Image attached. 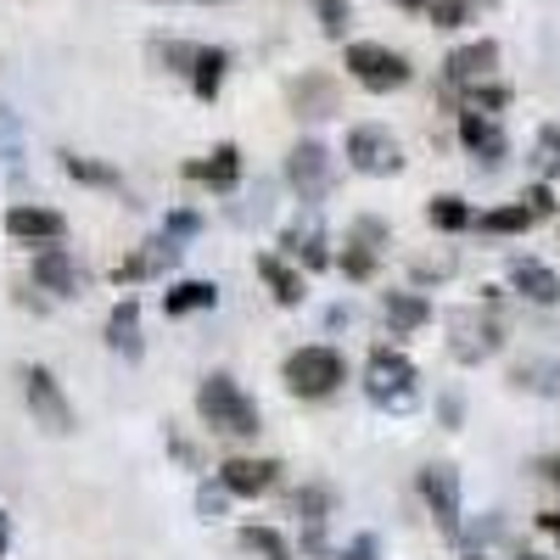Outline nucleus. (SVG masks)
Returning a JSON list of instances; mask_svg holds the SVG:
<instances>
[{"label":"nucleus","mask_w":560,"mask_h":560,"mask_svg":"<svg viewBox=\"0 0 560 560\" xmlns=\"http://www.w3.org/2000/svg\"><path fill=\"white\" fill-rule=\"evenodd\" d=\"M488 7H493V0H488Z\"/></svg>","instance_id":"obj_50"},{"label":"nucleus","mask_w":560,"mask_h":560,"mask_svg":"<svg viewBox=\"0 0 560 560\" xmlns=\"http://www.w3.org/2000/svg\"><path fill=\"white\" fill-rule=\"evenodd\" d=\"M152 57H158L168 73H191V62H197V45H179V39H168V45H152Z\"/></svg>","instance_id":"obj_32"},{"label":"nucleus","mask_w":560,"mask_h":560,"mask_svg":"<svg viewBox=\"0 0 560 560\" xmlns=\"http://www.w3.org/2000/svg\"><path fill=\"white\" fill-rule=\"evenodd\" d=\"M174 258H179V242L158 236V242H147L140 253H129V258L113 269V280H118V287H140V280H158V275H168V269H174Z\"/></svg>","instance_id":"obj_10"},{"label":"nucleus","mask_w":560,"mask_h":560,"mask_svg":"<svg viewBox=\"0 0 560 560\" xmlns=\"http://www.w3.org/2000/svg\"><path fill=\"white\" fill-rule=\"evenodd\" d=\"M197 230H202V219H197L191 208H174V213L163 219V236H168V242H191Z\"/></svg>","instance_id":"obj_34"},{"label":"nucleus","mask_w":560,"mask_h":560,"mask_svg":"<svg viewBox=\"0 0 560 560\" xmlns=\"http://www.w3.org/2000/svg\"><path fill=\"white\" fill-rule=\"evenodd\" d=\"M420 493H427L438 527L448 538H459L465 522H459V477H454V465H427V471H420Z\"/></svg>","instance_id":"obj_8"},{"label":"nucleus","mask_w":560,"mask_h":560,"mask_svg":"<svg viewBox=\"0 0 560 560\" xmlns=\"http://www.w3.org/2000/svg\"><path fill=\"white\" fill-rule=\"evenodd\" d=\"M280 247H287L303 269H325L331 264V253H325V230H319V219H303V224H292L287 236H280Z\"/></svg>","instance_id":"obj_18"},{"label":"nucleus","mask_w":560,"mask_h":560,"mask_svg":"<svg viewBox=\"0 0 560 560\" xmlns=\"http://www.w3.org/2000/svg\"><path fill=\"white\" fill-rule=\"evenodd\" d=\"M443 420H448V427H459V398H454V393L443 398Z\"/></svg>","instance_id":"obj_43"},{"label":"nucleus","mask_w":560,"mask_h":560,"mask_svg":"<svg viewBox=\"0 0 560 560\" xmlns=\"http://www.w3.org/2000/svg\"><path fill=\"white\" fill-rule=\"evenodd\" d=\"M197 415L208 420V432H219V438H258L264 432V409L230 376H208L197 387Z\"/></svg>","instance_id":"obj_1"},{"label":"nucleus","mask_w":560,"mask_h":560,"mask_svg":"<svg viewBox=\"0 0 560 560\" xmlns=\"http://www.w3.org/2000/svg\"><path fill=\"white\" fill-rule=\"evenodd\" d=\"M538 471H544V477H549V482L560 488V454H555V459H544V465H538Z\"/></svg>","instance_id":"obj_44"},{"label":"nucleus","mask_w":560,"mask_h":560,"mask_svg":"<svg viewBox=\"0 0 560 560\" xmlns=\"http://www.w3.org/2000/svg\"><path fill=\"white\" fill-rule=\"evenodd\" d=\"M7 544H12V522H7V510H0V555H7Z\"/></svg>","instance_id":"obj_45"},{"label":"nucleus","mask_w":560,"mask_h":560,"mask_svg":"<svg viewBox=\"0 0 560 560\" xmlns=\"http://www.w3.org/2000/svg\"><path fill=\"white\" fill-rule=\"evenodd\" d=\"M314 12H319V28L331 34V39H348V23H353L348 0H314Z\"/></svg>","instance_id":"obj_31"},{"label":"nucleus","mask_w":560,"mask_h":560,"mask_svg":"<svg viewBox=\"0 0 560 560\" xmlns=\"http://www.w3.org/2000/svg\"><path fill=\"white\" fill-rule=\"evenodd\" d=\"M242 549H247V555H258V560H292L287 538H280L275 527H242Z\"/></svg>","instance_id":"obj_27"},{"label":"nucleus","mask_w":560,"mask_h":560,"mask_svg":"<svg viewBox=\"0 0 560 560\" xmlns=\"http://www.w3.org/2000/svg\"><path fill=\"white\" fill-rule=\"evenodd\" d=\"M348 382V364H342V353L337 348H298L292 359H287V387L298 393V398H325V393H337Z\"/></svg>","instance_id":"obj_2"},{"label":"nucleus","mask_w":560,"mask_h":560,"mask_svg":"<svg viewBox=\"0 0 560 560\" xmlns=\"http://www.w3.org/2000/svg\"><path fill=\"white\" fill-rule=\"evenodd\" d=\"M342 269H348V280H370V275H376V247H348Z\"/></svg>","instance_id":"obj_35"},{"label":"nucleus","mask_w":560,"mask_h":560,"mask_svg":"<svg viewBox=\"0 0 560 560\" xmlns=\"http://www.w3.org/2000/svg\"><path fill=\"white\" fill-rule=\"evenodd\" d=\"M471 224H482L488 236H522V230L538 224V213H533L527 202H516V208H493V213H482V219H471Z\"/></svg>","instance_id":"obj_26"},{"label":"nucleus","mask_w":560,"mask_h":560,"mask_svg":"<svg viewBox=\"0 0 560 560\" xmlns=\"http://www.w3.org/2000/svg\"><path fill=\"white\" fill-rule=\"evenodd\" d=\"M219 303V287L213 280H179L174 292H163V314H202Z\"/></svg>","instance_id":"obj_23"},{"label":"nucleus","mask_w":560,"mask_h":560,"mask_svg":"<svg viewBox=\"0 0 560 560\" xmlns=\"http://www.w3.org/2000/svg\"><path fill=\"white\" fill-rule=\"evenodd\" d=\"M197 7H213V0H197Z\"/></svg>","instance_id":"obj_48"},{"label":"nucleus","mask_w":560,"mask_h":560,"mask_svg":"<svg viewBox=\"0 0 560 560\" xmlns=\"http://www.w3.org/2000/svg\"><path fill=\"white\" fill-rule=\"evenodd\" d=\"M454 275V258L443 253V258H420L415 264V280H420V287H427V280H448Z\"/></svg>","instance_id":"obj_39"},{"label":"nucleus","mask_w":560,"mask_h":560,"mask_svg":"<svg viewBox=\"0 0 560 560\" xmlns=\"http://www.w3.org/2000/svg\"><path fill=\"white\" fill-rule=\"evenodd\" d=\"M459 90H465V113H499V107H510V84L477 79V84H459Z\"/></svg>","instance_id":"obj_28"},{"label":"nucleus","mask_w":560,"mask_h":560,"mask_svg":"<svg viewBox=\"0 0 560 560\" xmlns=\"http://www.w3.org/2000/svg\"><path fill=\"white\" fill-rule=\"evenodd\" d=\"M510 287H516L522 298H533V303H560V275L538 258H522L516 269H510Z\"/></svg>","instance_id":"obj_17"},{"label":"nucleus","mask_w":560,"mask_h":560,"mask_svg":"<svg viewBox=\"0 0 560 560\" xmlns=\"http://www.w3.org/2000/svg\"><path fill=\"white\" fill-rule=\"evenodd\" d=\"M522 202H527V208H533L538 219H549V213H555V197H549V185H533V191H527Z\"/></svg>","instance_id":"obj_40"},{"label":"nucleus","mask_w":560,"mask_h":560,"mask_svg":"<svg viewBox=\"0 0 560 560\" xmlns=\"http://www.w3.org/2000/svg\"><path fill=\"white\" fill-rule=\"evenodd\" d=\"M448 348H454L459 364H482L499 348V319L493 314H477V308L471 314H454V342Z\"/></svg>","instance_id":"obj_9"},{"label":"nucleus","mask_w":560,"mask_h":560,"mask_svg":"<svg viewBox=\"0 0 560 560\" xmlns=\"http://www.w3.org/2000/svg\"><path fill=\"white\" fill-rule=\"evenodd\" d=\"M393 7H404V12H420V7H432V0H393Z\"/></svg>","instance_id":"obj_46"},{"label":"nucleus","mask_w":560,"mask_h":560,"mask_svg":"<svg viewBox=\"0 0 560 560\" xmlns=\"http://www.w3.org/2000/svg\"><path fill=\"white\" fill-rule=\"evenodd\" d=\"M465 560H482V555H465Z\"/></svg>","instance_id":"obj_49"},{"label":"nucleus","mask_w":560,"mask_h":560,"mask_svg":"<svg viewBox=\"0 0 560 560\" xmlns=\"http://www.w3.org/2000/svg\"><path fill=\"white\" fill-rule=\"evenodd\" d=\"M353 236L376 247V242H387V224H382V219H359V224H353Z\"/></svg>","instance_id":"obj_41"},{"label":"nucleus","mask_w":560,"mask_h":560,"mask_svg":"<svg viewBox=\"0 0 560 560\" xmlns=\"http://www.w3.org/2000/svg\"><path fill=\"white\" fill-rule=\"evenodd\" d=\"M348 163H353L359 174L387 179V174L404 168V147H398L382 124H359V129H348Z\"/></svg>","instance_id":"obj_6"},{"label":"nucleus","mask_w":560,"mask_h":560,"mask_svg":"<svg viewBox=\"0 0 560 560\" xmlns=\"http://www.w3.org/2000/svg\"><path fill=\"white\" fill-rule=\"evenodd\" d=\"M287 179L298 185L303 202H319L325 191H331V152L319 147V140H303V147H292L287 158Z\"/></svg>","instance_id":"obj_7"},{"label":"nucleus","mask_w":560,"mask_h":560,"mask_svg":"<svg viewBox=\"0 0 560 560\" xmlns=\"http://www.w3.org/2000/svg\"><path fill=\"white\" fill-rule=\"evenodd\" d=\"M23 393H28V409H34V420L51 438H68L73 432V404L62 398V387H57V376L45 364H28L23 370Z\"/></svg>","instance_id":"obj_5"},{"label":"nucleus","mask_w":560,"mask_h":560,"mask_svg":"<svg viewBox=\"0 0 560 560\" xmlns=\"http://www.w3.org/2000/svg\"><path fill=\"white\" fill-rule=\"evenodd\" d=\"M538 158H544V168L560 174V124H544L538 129Z\"/></svg>","instance_id":"obj_37"},{"label":"nucleus","mask_w":560,"mask_h":560,"mask_svg":"<svg viewBox=\"0 0 560 560\" xmlns=\"http://www.w3.org/2000/svg\"><path fill=\"white\" fill-rule=\"evenodd\" d=\"M342 68H348L364 90H376V96L409 84V62H404L398 51H387V45H376V39H353L348 57H342Z\"/></svg>","instance_id":"obj_4"},{"label":"nucleus","mask_w":560,"mask_h":560,"mask_svg":"<svg viewBox=\"0 0 560 560\" xmlns=\"http://www.w3.org/2000/svg\"><path fill=\"white\" fill-rule=\"evenodd\" d=\"M107 348L124 353V359H140V303L124 298L113 314H107Z\"/></svg>","instance_id":"obj_20"},{"label":"nucleus","mask_w":560,"mask_h":560,"mask_svg":"<svg viewBox=\"0 0 560 560\" xmlns=\"http://www.w3.org/2000/svg\"><path fill=\"white\" fill-rule=\"evenodd\" d=\"M219 482L230 493H242V499H258V493H269L280 482V459H224Z\"/></svg>","instance_id":"obj_11"},{"label":"nucleus","mask_w":560,"mask_h":560,"mask_svg":"<svg viewBox=\"0 0 560 560\" xmlns=\"http://www.w3.org/2000/svg\"><path fill=\"white\" fill-rule=\"evenodd\" d=\"M0 158H7L12 168H18V158H23V152H18V118H12L7 107H0Z\"/></svg>","instance_id":"obj_38"},{"label":"nucleus","mask_w":560,"mask_h":560,"mask_svg":"<svg viewBox=\"0 0 560 560\" xmlns=\"http://www.w3.org/2000/svg\"><path fill=\"white\" fill-rule=\"evenodd\" d=\"M224 504H230V488H224V482H219V488H197V516H202V522H219Z\"/></svg>","instance_id":"obj_36"},{"label":"nucleus","mask_w":560,"mask_h":560,"mask_svg":"<svg viewBox=\"0 0 560 560\" xmlns=\"http://www.w3.org/2000/svg\"><path fill=\"white\" fill-rule=\"evenodd\" d=\"M493 68H499V45H493V39L459 45V51H448V62H443L448 84H477V79H488Z\"/></svg>","instance_id":"obj_15"},{"label":"nucleus","mask_w":560,"mask_h":560,"mask_svg":"<svg viewBox=\"0 0 560 560\" xmlns=\"http://www.w3.org/2000/svg\"><path fill=\"white\" fill-rule=\"evenodd\" d=\"M303 549H308V560H382V544L370 538V533L353 538V549H325V538L319 544H303Z\"/></svg>","instance_id":"obj_29"},{"label":"nucleus","mask_w":560,"mask_h":560,"mask_svg":"<svg viewBox=\"0 0 560 560\" xmlns=\"http://www.w3.org/2000/svg\"><path fill=\"white\" fill-rule=\"evenodd\" d=\"M62 174L79 179V185H102V191H118V185H124L118 168H107V163H96V158H73V152H62Z\"/></svg>","instance_id":"obj_25"},{"label":"nucleus","mask_w":560,"mask_h":560,"mask_svg":"<svg viewBox=\"0 0 560 560\" xmlns=\"http://www.w3.org/2000/svg\"><path fill=\"white\" fill-rule=\"evenodd\" d=\"M34 280H39L51 298H73L84 275H79V264H73L68 247H39V253H34Z\"/></svg>","instance_id":"obj_13"},{"label":"nucleus","mask_w":560,"mask_h":560,"mask_svg":"<svg viewBox=\"0 0 560 560\" xmlns=\"http://www.w3.org/2000/svg\"><path fill=\"white\" fill-rule=\"evenodd\" d=\"M459 140H465V152H471L477 163H504V152H510V140H504V129L488 118V113H459Z\"/></svg>","instance_id":"obj_12"},{"label":"nucleus","mask_w":560,"mask_h":560,"mask_svg":"<svg viewBox=\"0 0 560 560\" xmlns=\"http://www.w3.org/2000/svg\"><path fill=\"white\" fill-rule=\"evenodd\" d=\"M224 73H230V51H219V45H197V62H191V90L197 102H213L224 90Z\"/></svg>","instance_id":"obj_19"},{"label":"nucleus","mask_w":560,"mask_h":560,"mask_svg":"<svg viewBox=\"0 0 560 560\" xmlns=\"http://www.w3.org/2000/svg\"><path fill=\"white\" fill-rule=\"evenodd\" d=\"M258 275L269 280V292H275V303H287V308H298L303 303V275L287 264V258H275V253H258Z\"/></svg>","instance_id":"obj_21"},{"label":"nucleus","mask_w":560,"mask_h":560,"mask_svg":"<svg viewBox=\"0 0 560 560\" xmlns=\"http://www.w3.org/2000/svg\"><path fill=\"white\" fill-rule=\"evenodd\" d=\"M427 319H432V303L420 292H393L387 298V325H393V331H420Z\"/></svg>","instance_id":"obj_24"},{"label":"nucleus","mask_w":560,"mask_h":560,"mask_svg":"<svg viewBox=\"0 0 560 560\" xmlns=\"http://www.w3.org/2000/svg\"><path fill=\"white\" fill-rule=\"evenodd\" d=\"M432 23L438 28H465V23H471V0H432Z\"/></svg>","instance_id":"obj_33"},{"label":"nucleus","mask_w":560,"mask_h":560,"mask_svg":"<svg viewBox=\"0 0 560 560\" xmlns=\"http://www.w3.org/2000/svg\"><path fill=\"white\" fill-rule=\"evenodd\" d=\"M292 102H298L303 118H331V113H337V84L319 79V73H308V79L292 84Z\"/></svg>","instance_id":"obj_22"},{"label":"nucleus","mask_w":560,"mask_h":560,"mask_svg":"<svg viewBox=\"0 0 560 560\" xmlns=\"http://www.w3.org/2000/svg\"><path fill=\"white\" fill-rule=\"evenodd\" d=\"M185 174H191L197 185H213V191H230V185L242 179V152L236 147H213L202 163H185Z\"/></svg>","instance_id":"obj_16"},{"label":"nucleus","mask_w":560,"mask_h":560,"mask_svg":"<svg viewBox=\"0 0 560 560\" xmlns=\"http://www.w3.org/2000/svg\"><path fill=\"white\" fill-rule=\"evenodd\" d=\"M516 560H544V555H516Z\"/></svg>","instance_id":"obj_47"},{"label":"nucleus","mask_w":560,"mask_h":560,"mask_svg":"<svg viewBox=\"0 0 560 560\" xmlns=\"http://www.w3.org/2000/svg\"><path fill=\"white\" fill-rule=\"evenodd\" d=\"M538 527H544L549 538H560V510H544V516H538Z\"/></svg>","instance_id":"obj_42"},{"label":"nucleus","mask_w":560,"mask_h":560,"mask_svg":"<svg viewBox=\"0 0 560 560\" xmlns=\"http://www.w3.org/2000/svg\"><path fill=\"white\" fill-rule=\"evenodd\" d=\"M427 219H432L438 230H465V224H471V208H465L459 197H432Z\"/></svg>","instance_id":"obj_30"},{"label":"nucleus","mask_w":560,"mask_h":560,"mask_svg":"<svg viewBox=\"0 0 560 560\" xmlns=\"http://www.w3.org/2000/svg\"><path fill=\"white\" fill-rule=\"evenodd\" d=\"M364 393L382 409H409L415 404V364L398 348H376L364 364Z\"/></svg>","instance_id":"obj_3"},{"label":"nucleus","mask_w":560,"mask_h":560,"mask_svg":"<svg viewBox=\"0 0 560 560\" xmlns=\"http://www.w3.org/2000/svg\"><path fill=\"white\" fill-rule=\"evenodd\" d=\"M7 230L18 242H62L68 236V219L57 213V208H28V202H18L12 213H7Z\"/></svg>","instance_id":"obj_14"}]
</instances>
